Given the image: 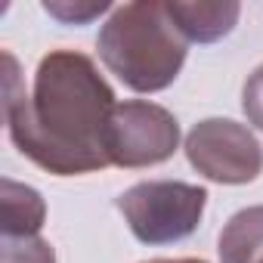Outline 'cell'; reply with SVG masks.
<instances>
[{
  "mask_svg": "<svg viewBox=\"0 0 263 263\" xmlns=\"http://www.w3.org/2000/svg\"><path fill=\"white\" fill-rule=\"evenodd\" d=\"M180 149V121L164 105L146 99L118 102L108 127V161L124 171L155 167Z\"/></svg>",
  "mask_w": 263,
  "mask_h": 263,
  "instance_id": "5b68a950",
  "label": "cell"
},
{
  "mask_svg": "<svg viewBox=\"0 0 263 263\" xmlns=\"http://www.w3.org/2000/svg\"><path fill=\"white\" fill-rule=\"evenodd\" d=\"M220 263H263V204L235 211L217 238Z\"/></svg>",
  "mask_w": 263,
  "mask_h": 263,
  "instance_id": "52a82bcc",
  "label": "cell"
},
{
  "mask_svg": "<svg viewBox=\"0 0 263 263\" xmlns=\"http://www.w3.org/2000/svg\"><path fill=\"white\" fill-rule=\"evenodd\" d=\"M241 111H245L248 124L263 130V65H257L241 87Z\"/></svg>",
  "mask_w": 263,
  "mask_h": 263,
  "instance_id": "8fae6325",
  "label": "cell"
},
{
  "mask_svg": "<svg viewBox=\"0 0 263 263\" xmlns=\"http://www.w3.org/2000/svg\"><path fill=\"white\" fill-rule=\"evenodd\" d=\"M115 204L143 245H174L198 229L208 189L183 180H146L121 192Z\"/></svg>",
  "mask_w": 263,
  "mask_h": 263,
  "instance_id": "3957f363",
  "label": "cell"
},
{
  "mask_svg": "<svg viewBox=\"0 0 263 263\" xmlns=\"http://www.w3.org/2000/svg\"><path fill=\"white\" fill-rule=\"evenodd\" d=\"M96 50L124 87L134 93H161L180 78L189 41L174 25L167 4L137 0L108 13L96 34Z\"/></svg>",
  "mask_w": 263,
  "mask_h": 263,
  "instance_id": "7a4b0ae2",
  "label": "cell"
},
{
  "mask_svg": "<svg viewBox=\"0 0 263 263\" xmlns=\"http://www.w3.org/2000/svg\"><path fill=\"white\" fill-rule=\"evenodd\" d=\"M4 226L0 235L10 238H22V235H41V226L47 220V201L41 198L37 189L16 183L10 177H4Z\"/></svg>",
  "mask_w": 263,
  "mask_h": 263,
  "instance_id": "ba28073f",
  "label": "cell"
},
{
  "mask_svg": "<svg viewBox=\"0 0 263 263\" xmlns=\"http://www.w3.org/2000/svg\"><path fill=\"white\" fill-rule=\"evenodd\" d=\"M0 263H56V251L41 235H0Z\"/></svg>",
  "mask_w": 263,
  "mask_h": 263,
  "instance_id": "9c48e42d",
  "label": "cell"
},
{
  "mask_svg": "<svg viewBox=\"0 0 263 263\" xmlns=\"http://www.w3.org/2000/svg\"><path fill=\"white\" fill-rule=\"evenodd\" d=\"M4 121L28 161L56 177H84L111 164L108 127L118 99L87 53L50 50L34 68L31 90L22 87L13 53H4Z\"/></svg>",
  "mask_w": 263,
  "mask_h": 263,
  "instance_id": "6da1fadb",
  "label": "cell"
},
{
  "mask_svg": "<svg viewBox=\"0 0 263 263\" xmlns=\"http://www.w3.org/2000/svg\"><path fill=\"white\" fill-rule=\"evenodd\" d=\"M146 263H208V260H198V257H177V260L158 257V260H146Z\"/></svg>",
  "mask_w": 263,
  "mask_h": 263,
  "instance_id": "7c38bea8",
  "label": "cell"
},
{
  "mask_svg": "<svg viewBox=\"0 0 263 263\" xmlns=\"http://www.w3.org/2000/svg\"><path fill=\"white\" fill-rule=\"evenodd\" d=\"M189 164L211 183L245 186L263 174V146L232 118H204L186 134Z\"/></svg>",
  "mask_w": 263,
  "mask_h": 263,
  "instance_id": "277c9868",
  "label": "cell"
},
{
  "mask_svg": "<svg viewBox=\"0 0 263 263\" xmlns=\"http://www.w3.org/2000/svg\"><path fill=\"white\" fill-rule=\"evenodd\" d=\"M111 10L115 7L108 0H44V13H50L62 25H90Z\"/></svg>",
  "mask_w": 263,
  "mask_h": 263,
  "instance_id": "30bf717a",
  "label": "cell"
},
{
  "mask_svg": "<svg viewBox=\"0 0 263 263\" xmlns=\"http://www.w3.org/2000/svg\"><path fill=\"white\" fill-rule=\"evenodd\" d=\"M167 13L189 44H217L226 34H232V28L238 25L241 7L232 4V0H214V4H204V0H195V4L174 0V4H167Z\"/></svg>",
  "mask_w": 263,
  "mask_h": 263,
  "instance_id": "8992f818",
  "label": "cell"
}]
</instances>
